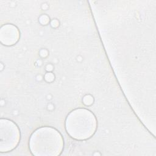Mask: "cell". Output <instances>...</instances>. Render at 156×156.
<instances>
[{
	"label": "cell",
	"mask_w": 156,
	"mask_h": 156,
	"mask_svg": "<svg viewBox=\"0 0 156 156\" xmlns=\"http://www.w3.org/2000/svg\"><path fill=\"white\" fill-rule=\"evenodd\" d=\"M95 126L94 116L86 110H77L73 112L66 120L68 132L77 139L88 138L93 133Z\"/></svg>",
	"instance_id": "cell-1"
},
{
	"label": "cell",
	"mask_w": 156,
	"mask_h": 156,
	"mask_svg": "<svg viewBox=\"0 0 156 156\" xmlns=\"http://www.w3.org/2000/svg\"><path fill=\"white\" fill-rule=\"evenodd\" d=\"M62 138L59 133L51 128H41L33 133L30 140L32 152H49L60 151L62 147Z\"/></svg>",
	"instance_id": "cell-2"
}]
</instances>
